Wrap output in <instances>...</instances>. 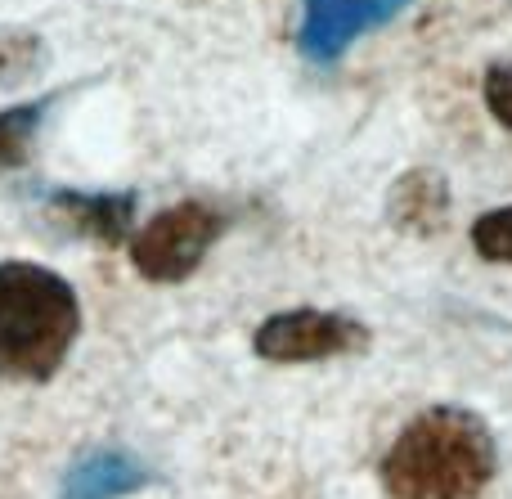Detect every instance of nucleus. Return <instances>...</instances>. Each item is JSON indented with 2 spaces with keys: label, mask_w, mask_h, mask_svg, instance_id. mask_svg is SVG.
<instances>
[{
  "label": "nucleus",
  "mask_w": 512,
  "mask_h": 499,
  "mask_svg": "<svg viewBox=\"0 0 512 499\" xmlns=\"http://www.w3.org/2000/svg\"><path fill=\"white\" fill-rule=\"evenodd\" d=\"M495 473V432L463 405H432L414 414L378 464L387 499H477Z\"/></svg>",
  "instance_id": "1"
},
{
  "label": "nucleus",
  "mask_w": 512,
  "mask_h": 499,
  "mask_svg": "<svg viewBox=\"0 0 512 499\" xmlns=\"http://www.w3.org/2000/svg\"><path fill=\"white\" fill-rule=\"evenodd\" d=\"M81 333V302L36 261H0V378L50 383Z\"/></svg>",
  "instance_id": "2"
},
{
  "label": "nucleus",
  "mask_w": 512,
  "mask_h": 499,
  "mask_svg": "<svg viewBox=\"0 0 512 499\" xmlns=\"http://www.w3.org/2000/svg\"><path fill=\"white\" fill-rule=\"evenodd\" d=\"M221 234H225V216L216 207L185 198V203L158 212L131 239V266L149 284H185L207 261V252L216 248Z\"/></svg>",
  "instance_id": "3"
},
{
  "label": "nucleus",
  "mask_w": 512,
  "mask_h": 499,
  "mask_svg": "<svg viewBox=\"0 0 512 499\" xmlns=\"http://www.w3.org/2000/svg\"><path fill=\"white\" fill-rule=\"evenodd\" d=\"M373 329L346 311H315V306H297V311H279L270 320L256 324L252 351L274 365H310V360H337V356H360L369 351Z\"/></svg>",
  "instance_id": "4"
},
{
  "label": "nucleus",
  "mask_w": 512,
  "mask_h": 499,
  "mask_svg": "<svg viewBox=\"0 0 512 499\" xmlns=\"http://www.w3.org/2000/svg\"><path fill=\"white\" fill-rule=\"evenodd\" d=\"M409 0H306L301 5L297 45L310 63H333L360 41L364 32L396 18Z\"/></svg>",
  "instance_id": "5"
},
{
  "label": "nucleus",
  "mask_w": 512,
  "mask_h": 499,
  "mask_svg": "<svg viewBox=\"0 0 512 499\" xmlns=\"http://www.w3.org/2000/svg\"><path fill=\"white\" fill-rule=\"evenodd\" d=\"M153 482V468L135 459L131 450H90V455L72 459L63 473L59 495L63 499H126Z\"/></svg>",
  "instance_id": "6"
},
{
  "label": "nucleus",
  "mask_w": 512,
  "mask_h": 499,
  "mask_svg": "<svg viewBox=\"0 0 512 499\" xmlns=\"http://www.w3.org/2000/svg\"><path fill=\"white\" fill-rule=\"evenodd\" d=\"M387 216L400 234L436 239L445 230V221H450V185H445V176L427 167L405 171L387 194Z\"/></svg>",
  "instance_id": "7"
},
{
  "label": "nucleus",
  "mask_w": 512,
  "mask_h": 499,
  "mask_svg": "<svg viewBox=\"0 0 512 499\" xmlns=\"http://www.w3.org/2000/svg\"><path fill=\"white\" fill-rule=\"evenodd\" d=\"M50 207L77 234H90V239H99V243H126L131 216H135L131 194H81V189H59V194H50Z\"/></svg>",
  "instance_id": "8"
},
{
  "label": "nucleus",
  "mask_w": 512,
  "mask_h": 499,
  "mask_svg": "<svg viewBox=\"0 0 512 499\" xmlns=\"http://www.w3.org/2000/svg\"><path fill=\"white\" fill-rule=\"evenodd\" d=\"M50 108V99H32V104L0 108V171H14L18 162H27L41 131V117Z\"/></svg>",
  "instance_id": "9"
},
{
  "label": "nucleus",
  "mask_w": 512,
  "mask_h": 499,
  "mask_svg": "<svg viewBox=\"0 0 512 499\" xmlns=\"http://www.w3.org/2000/svg\"><path fill=\"white\" fill-rule=\"evenodd\" d=\"M472 248L481 261H495V266H512V203L490 207L472 221Z\"/></svg>",
  "instance_id": "10"
},
{
  "label": "nucleus",
  "mask_w": 512,
  "mask_h": 499,
  "mask_svg": "<svg viewBox=\"0 0 512 499\" xmlns=\"http://www.w3.org/2000/svg\"><path fill=\"white\" fill-rule=\"evenodd\" d=\"M481 90H486V108L495 113V122L512 131V63L508 59L490 63V68H486V86H481Z\"/></svg>",
  "instance_id": "11"
},
{
  "label": "nucleus",
  "mask_w": 512,
  "mask_h": 499,
  "mask_svg": "<svg viewBox=\"0 0 512 499\" xmlns=\"http://www.w3.org/2000/svg\"><path fill=\"white\" fill-rule=\"evenodd\" d=\"M27 54H36V41H23V36H5V41H0V81H14V77H23L27 68H32V63H23Z\"/></svg>",
  "instance_id": "12"
}]
</instances>
